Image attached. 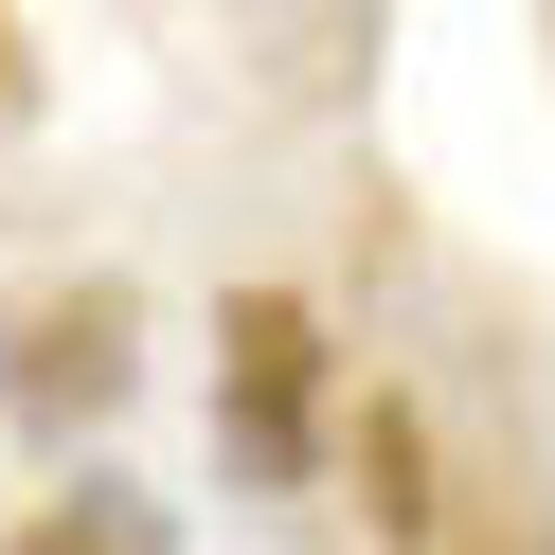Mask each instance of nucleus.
<instances>
[{"label":"nucleus","mask_w":555,"mask_h":555,"mask_svg":"<svg viewBox=\"0 0 555 555\" xmlns=\"http://www.w3.org/2000/svg\"><path fill=\"white\" fill-rule=\"evenodd\" d=\"M37 108V37H18V0H0V126Z\"/></svg>","instance_id":"nucleus-4"},{"label":"nucleus","mask_w":555,"mask_h":555,"mask_svg":"<svg viewBox=\"0 0 555 555\" xmlns=\"http://www.w3.org/2000/svg\"><path fill=\"white\" fill-rule=\"evenodd\" d=\"M323 412H340V340L305 287H233L216 305V448L251 502H305L323 483Z\"/></svg>","instance_id":"nucleus-1"},{"label":"nucleus","mask_w":555,"mask_h":555,"mask_svg":"<svg viewBox=\"0 0 555 555\" xmlns=\"http://www.w3.org/2000/svg\"><path fill=\"white\" fill-rule=\"evenodd\" d=\"M126 376H144V305H126L108 269H73V287H18V305H0V412H18L37 448L108 430Z\"/></svg>","instance_id":"nucleus-2"},{"label":"nucleus","mask_w":555,"mask_h":555,"mask_svg":"<svg viewBox=\"0 0 555 555\" xmlns=\"http://www.w3.org/2000/svg\"><path fill=\"white\" fill-rule=\"evenodd\" d=\"M0 555H180V519H162L144 483H54V502L18 519Z\"/></svg>","instance_id":"nucleus-3"}]
</instances>
